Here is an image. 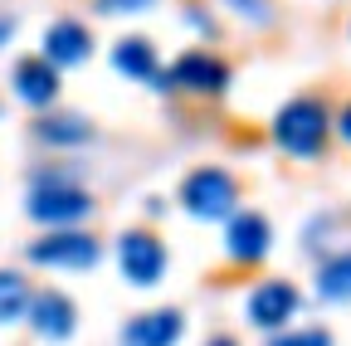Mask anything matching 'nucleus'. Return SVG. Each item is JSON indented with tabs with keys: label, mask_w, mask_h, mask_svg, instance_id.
I'll list each match as a JSON object with an SVG mask.
<instances>
[{
	"label": "nucleus",
	"mask_w": 351,
	"mask_h": 346,
	"mask_svg": "<svg viewBox=\"0 0 351 346\" xmlns=\"http://www.w3.org/2000/svg\"><path fill=\"white\" fill-rule=\"evenodd\" d=\"M327 137H332V112L317 93H298L278 108L274 117V142L288 151V156H302V161H313L327 151Z\"/></svg>",
	"instance_id": "f257e3e1"
},
{
	"label": "nucleus",
	"mask_w": 351,
	"mask_h": 346,
	"mask_svg": "<svg viewBox=\"0 0 351 346\" xmlns=\"http://www.w3.org/2000/svg\"><path fill=\"white\" fill-rule=\"evenodd\" d=\"M29 220L49 225V230H73L78 220H88V214L98 210V200L88 195L78 181L59 176V171H39L34 176V190H29Z\"/></svg>",
	"instance_id": "f03ea898"
},
{
	"label": "nucleus",
	"mask_w": 351,
	"mask_h": 346,
	"mask_svg": "<svg viewBox=\"0 0 351 346\" xmlns=\"http://www.w3.org/2000/svg\"><path fill=\"white\" fill-rule=\"evenodd\" d=\"M181 205L195 220H230L239 210V181L225 166H195L181 181Z\"/></svg>",
	"instance_id": "7ed1b4c3"
},
{
	"label": "nucleus",
	"mask_w": 351,
	"mask_h": 346,
	"mask_svg": "<svg viewBox=\"0 0 351 346\" xmlns=\"http://www.w3.org/2000/svg\"><path fill=\"white\" fill-rule=\"evenodd\" d=\"M166 78V88L176 93H191V98H219L230 88V64L210 54V49H186V54H176V64L161 73Z\"/></svg>",
	"instance_id": "20e7f679"
},
{
	"label": "nucleus",
	"mask_w": 351,
	"mask_h": 346,
	"mask_svg": "<svg viewBox=\"0 0 351 346\" xmlns=\"http://www.w3.org/2000/svg\"><path fill=\"white\" fill-rule=\"evenodd\" d=\"M25 254L39 269H93L103 258V244L88 230H49V234H39Z\"/></svg>",
	"instance_id": "39448f33"
},
{
	"label": "nucleus",
	"mask_w": 351,
	"mask_h": 346,
	"mask_svg": "<svg viewBox=\"0 0 351 346\" xmlns=\"http://www.w3.org/2000/svg\"><path fill=\"white\" fill-rule=\"evenodd\" d=\"M117 264H122V278L132 288H152L166 273V244L152 230H127L117 239Z\"/></svg>",
	"instance_id": "423d86ee"
},
{
	"label": "nucleus",
	"mask_w": 351,
	"mask_h": 346,
	"mask_svg": "<svg viewBox=\"0 0 351 346\" xmlns=\"http://www.w3.org/2000/svg\"><path fill=\"white\" fill-rule=\"evenodd\" d=\"M298 308H302V293L288 283V278H269V283H258L254 293H249V322L254 327H263V332H283L288 327V317H298Z\"/></svg>",
	"instance_id": "0eeeda50"
},
{
	"label": "nucleus",
	"mask_w": 351,
	"mask_h": 346,
	"mask_svg": "<svg viewBox=\"0 0 351 346\" xmlns=\"http://www.w3.org/2000/svg\"><path fill=\"white\" fill-rule=\"evenodd\" d=\"M29 327L44 336V341H69L73 327H78V308H73V297L59 293V288H39L29 293V308H25Z\"/></svg>",
	"instance_id": "6e6552de"
},
{
	"label": "nucleus",
	"mask_w": 351,
	"mask_h": 346,
	"mask_svg": "<svg viewBox=\"0 0 351 346\" xmlns=\"http://www.w3.org/2000/svg\"><path fill=\"white\" fill-rule=\"evenodd\" d=\"M274 244V225L263 210H234L230 214V230H225V254L234 264H258Z\"/></svg>",
	"instance_id": "1a4fd4ad"
},
{
	"label": "nucleus",
	"mask_w": 351,
	"mask_h": 346,
	"mask_svg": "<svg viewBox=\"0 0 351 346\" xmlns=\"http://www.w3.org/2000/svg\"><path fill=\"white\" fill-rule=\"evenodd\" d=\"M10 83H15V98L29 103V108H49V103L59 98V69L44 59V54H25V59H15Z\"/></svg>",
	"instance_id": "9d476101"
},
{
	"label": "nucleus",
	"mask_w": 351,
	"mask_h": 346,
	"mask_svg": "<svg viewBox=\"0 0 351 346\" xmlns=\"http://www.w3.org/2000/svg\"><path fill=\"white\" fill-rule=\"evenodd\" d=\"M181 336H186V317L181 312L176 308H152V312H137L122 327L117 346H176Z\"/></svg>",
	"instance_id": "9b49d317"
},
{
	"label": "nucleus",
	"mask_w": 351,
	"mask_h": 346,
	"mask_svg": "<svg viewBox=\"0 0 351 346\" xmlns=\"http://www.w3.org/2000/svg\"><path fill=\"white\" fill-rule=\"evenodd\" d=\"M93 54V29L73 15H59L49 29H44V59L54 69H69V64H83Z\"/></svg>",
	"instance_id": "f8f14e48"
},
{
	"label": "nucleus",
	"mask_w": 351,
	"mask_h": 346,
	"mask_svg": "<svg viewBox=\"0 0 351 346\" xmlns=\"http://www.w3.org/2000/svg\"><path fill=\"white\" fill-rule=\"evenodd\" d=\"M112 69L122 78H137V83H152V88L166 93V78H161V64H156V45L147 34H127L112 45Z\"/></svg>",
	"instance_id": "ddd939ff"
},
{
	"label": "nucleus",
	"mask_w": 351,
	"mask_h": 346,
	"mask_svg": "<svg viewBox=\"0 0 351 346\" xmlns=\"http://www.w3.org/2000/svg\"><path fill=\"white\" fill-rule=\"evenodd\" d=\"M34 137L49 147H83V142H93V122L83 112H44L34 122Z\"/></svg>",
	"instance_id": "4468645a"
},
{
	"label": "nucleus",
	"mask_w": 351,
	"mask_h": 346,
	"mask_svg": "<svg viewBox=\"0 0 351 346\" xmlns=\"http://www.w3.org/2000/svg\"><path fill=\"white\" fill-rule=\"evenodd\" d=\"M317 293L327 302H351V249L346 254H332L327 264L317 269Z\"/></svg>",
	"instance_id": "2eb2a0df"
},
{
	"label": "nucleus",
	"mask_w": 351,
	"mask_h": 346,
	"mask_svg": "<svg viewBox=\"0 0 351 346\" xmlns=\"http://www.w3.org/2000/svg\"><path fill=\"white\" fill-rule=\"evenodd\" d=\"M29 308V283L15 269H0V322H20Z\"/></svg>",
	"instance_id": "dca6fc26"
},
{
	"label": "nucleus",
	"mask_w": 351,
	"mask_h": 346,
	"mask_svg": "<svg viewBox=\"0 0 351 346\" xmlns=\"http://www.w3.org/2000/svg\"><path fill=\"white\" fill-rule=\"evenodd\" d=\"M269 346H337L327 327H293V332H274Z\"/></svg>",
	"instance_id": "f3484780"
},
{
	"label": "nucleus",
	"mask_w": 351,
	"mask_h": 346,
	"mask_svg": "<svg viewBox=\"0 0 351 346\" xmlns=\"http://www.w3.org/2000/svg\"><path fill=\"white\" fill-rule=\"evenodd\" d=\"M225 5L234 10V15H244V20H269V0H225Z\"/></svg>",
	"instance_id": "a211bd4d"
},
{
	"label": "nucleus",
	"mask_w": 351,
	"mask_h": 346,
	"mask_svg": "<svg viewBox=\"0 0 351 346\" xmlns=\"http://www.w3.org/2000/svg\"><path fill=\"white\" fill-rule=\"evenodd\" d=\"M103 15H127V10H152L156 0H93Z\"/></svg>",
	"instance_id": "6ab92c4d"
},
{
	"label": "nucleus",
	"mask_w": 351,
	"mask_h": 346,
	"mask_svg": "<svg viewBox=\"0 0 351 346\" xmlns=\"http://www.w3.org/2000/svg\"><path fill=\"white\" fill-rule=\"evenodd\" d=\"M332 127H337V137H341V142L351 147V103H346V108H341V112L332 117Z\"/></svg>",
	"instance_id": "aec40b11"
},
{
	"label": "nucleus",
	"mask_w": 351,
	"mask_h": 346,
	"mask_svg": "<svg viewBox=\"0 0 351 346\" xmlns=\"http://www.w3.org/2000/svg\"><path fill=\"white\" fill-rule=\"evenodd\" d=\"M15 39V15H0V45H10Z\"/></svg>",
	"instance_id": "412c9836"
},
{
	"label": "nucleus",
	"mask_w": 351,
	"mask_h": 346,
	"mask_svg": "<svg viewBox=\"0 0 351 346\" xmlns=\"http://www.w3.org/2000/svg\"><path fill=\"white\" fill-rule=\"evenodd\" d=\"M205 346H239V341H234V336H210Z\"/></svg>",
	"instance_id": "4be33fe9"
}]
</instances>
